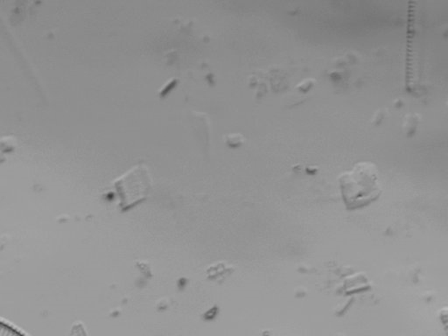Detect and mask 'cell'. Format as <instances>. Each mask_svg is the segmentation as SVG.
I'll return each instance as SVG.
<instances>
[{
	"label": "cell",
	"mask_w": 448,
	"mask_h": 336,
	"mask_svg": "<svg viewBox=\"0 0 448 336\" xmlns=\"http://www.w3.org/2000/svg\"><path fill=\"white\" fill-rule=\"evenodd\" d=\"M340 191L347 210H361L378 200L382 193L377 166L359 162L338 178Z\"/></svg>",
	"instance_id": "obj_1"
},
{
	"label": "cell",
	"mask_w": 448,
	"mask_h": 336,
	"mask_svg": "<svg viewBox=\"0 0 448 336\" xmlns=\"http://www.w3.org/2000/svg\"><path fill=\"white\" fill-rule=\"evenodd\" d=\"M152 179L148 169L143 164L134 166L113 182L111 188L119 198V208L128 211L148 197Z\"/></svg>",
	"instance_id": "obj_2"
},
{
	"label": "cell",
	"mask_w": 448,
	"mask_h": 336,
	"mask_svg": "<svg viewBox=\"0 0 448 336\" xmlns=\"http://www.w3.org/2000/svg\"><path fill=\"white\" fill-rule=\"evenodd\" d=\"M191 122L195 133L198 135V139L204 148L209 146V121L207 115L204 113L193 112Z\"/></svg>",
	"instance_id": "obj_3"
},
{
	"label": "cell",
	"mask_w": 448,
	"mask_h": 336,
	"mask_svg": "<svg viewBox=\"0 0 448 336\" xmlns=\"http://www.w3.org/2000/svg\"><path fill=\"white\" fill-rule=\"evenodd\" d=\"M16 146H17V142H16L14 137L6 136L0 139V161L4 159L6 153L14 151Z\"/></svg>",
	"instance_id": "obj_4"
},
{
	"label": "cell",
	"mask_w": 448,
	"mask_h": 336,
	"mask_svg": "<svg viewBox=\"0 0 448 336\" xmlns=\"http://www.w3.org/2000/svg\"><path fill=\"white\" fill-rule=\"evenodd\" d=\"M420 117L417 114H413V115H409L407 119H405L404 128L405 129V132L408 137H411L415 135L416 130L418 128V122H420Z\"/></svg>",
	"instance_id": "obj_5"
},
{
	"label": "cell",
	"mask_w": 448,
	"mask_h": 336,
	"mask_svg": "<svg viewBox=\"0 0 448 336\" xmlns=\"http://www.w3.org/2000/svg\"><path fill=\"white\" fill-rule=\"evenodd\" d=\"M244 137L240 133H233L224 137L225 144L231 148H238L243 146Z\"/></svg>",
	"instance_id": "obj_6"
},
{
	"label": "cell",
	"mask_w": 448,
	"mask_h": 336,
	"mask_svg": "<svg viewBox=\"0 0 448 336\" xmlns=\"http://www.w3.org/2000/svg\"><path fill=\"white\" fill-rule=\"evenodd\" d=\"M315 80L309 78V79H306L300 83L296 86V89L300 92H307V91L312 89L313 86H315Z\"/></svg>",
	"instance_id": "obj_7"
},
{
	"label": "cell",
	"mask_w": 448,
	"mask_h": 336,
	"mask_svg": "<svg viewBox=\"0 0 448 336\" xmlns=\"http://www.w3.org/2000/svg\"><path fill=\"white\" fill-rule=\"evenodd\" d=\"M0 336H23L14 328L8 327L4 323L0 322Z\"/></svg>",
	"instance_id": "obj_8"
},
{
	"label": "cell",
	"mask_w": 448,
	"mask_h": 336,
	"mask_svg": "<svg viewBox=\"0 0 448 336\" xmlns=\"http://www.w3.org/2000/svg\"><path fill=\"white\" fill-rule=\"evenodd\" d=\"M71 336H86V333L81 325H77L72 330Z\"/></svg>",
	"instance_id": "obj_9"
},
{
	"label": "cell",
	"mask_w": 448,
	"mask_h": 336,
	"mask_svg": "<svg viewBox=\"0 0 448 336\" xmlns=\"http://www.w3.org/2000/svg\"><path fill=\"white\" fill-rule=\"evenodd\" d=\"M384 113L379 110L377 113L375 114L374 117H373L372 123L373 125L377 126L381 123L382 120L384 119Z\"/></svg>",
	"instance_id": "obj_10"
}]
</instances>
